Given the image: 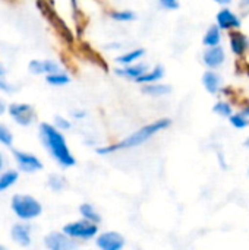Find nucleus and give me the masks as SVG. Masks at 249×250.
<instances>
[{
    "instance_id": "f257e3e1",
    "label": "nucleus",
    "mask_w": 249,
    "mask_h": 250,
    "mask_svg": "<svg viewBox=\"0 0 249 250\" xmlns=\"http://www.w3.org/2000/svg\"><path fill=\"white\" fill-rule=\"evenodd\" d=\"M38 130L44 148L48 151L51 158L57 161L59 166L69 168L76 164V160L70 152L62 130H59L54 125H48V123H41Z\"/></svg>"
},
{
    "instance_id": "f03ea898",
    "label": "nucleus",
    "mask_w": 249,
    "mask_h": 250,
    "mask_svg": "<svg viewBox=\"0 0 249 250\" xmlns=\"http://www.w3.org/2000/svg\"><path fill=\"white\" fill-rule=\"evenodd\" d=\"M172 125V120L170 119H160V120H156L150 125H145L142 127H139L138 130H135L134 133H131L128 138L122 139L120 142H116L113 145H107V146H103V148H98L97 149V154L100 155H107V154H112V152H116V151H123V149H131V148H136L142 144H145L147 141H150L153 136H156L158 132L167 129L169 126Z\"/></svg>"
},
{
    "instance_id": "7ed1b4c3",
    "label": "nucleus",
    "mask_w": 249,
    "mask_h": 250,
    "mask_svg": "<svg viewBox=\"0 0 249 250\" xmlns=\"http://www.w3.org/2000/svg\"><path fill=\"white\" fill-rule=\"evenodd\" d=\"M10 208L21 221L35 220L43 212L41 204L31 195H15L10 201Z\"/></svg>"
},
{
    "instance_id": "20e7f679",
    "label": "nucleus",
    "mask_w": 249,
    "mask_h": 250,
    "mask_svg": "<svg viewBox=\"0 0 249 250\" xmlns=\"http://www.w3.org/2000/svg\"><path fill=\"white\" fill-rule=\"evenodd\" d=\"M62 231L75 240H91L98 234V224L82 218L79 221L65 224Z\"/></svg>"
},
{
    "instance_id": "39448f33",
    "label": "nucleus",
    "mask_w": 249,
    "mask_h": 250,
    "mask_svg": "<svg viewBox=\"0 0 249 250\" xmlns=\"http://www.w3.org/2000/svg\"><path fill=\"white\" fill-rule=\"evenodd\" d=\"M7 111H9L10 117L21 126H29L35 120L34 108L29 104L13 103L7 107Z\"/></svg>"
},
{
    "instance_id": "423d86ee",
    "label": "nucleus",
    "mask_w": 249,
    "mask_h": 250,
    "mask_svg": "<svg viewBox=\"0 0 249 250\" xmlns=\"http://www.w3.org/2000/svg\"><path fill=\"white\" fill-rule=\"evenodd\" d=\"M44 245L45 248L50 250H70L75 249L78 246V243L75 242V239L69 237L66 233L63 231H53L50 234H47L44 237Z\"/></svg>"
},
{
    "instance_id": "0eeeda50",
    "label": "nucleus",
    "mask_w": 249,
    "mask_h": 250,
    "mask_svg": "<svg viewBox=\"0 0 249 250\" xmlns=\"http://www.w3.org/2000/svg\"><path fill=\"white\" fill-rule=\"evenodd\" d=\"M216 23L220 26L222 31H236L241 28L242 21L238 13H235L233 10H230L226 6H223L216 15Z\"/></svg>"
},
{
    "instance_id": "6e6552de",
    "label": "nucleus",
    "mask_w": 249,
    "mask_h": 250,
    "mask_svg": "<svg viewBox=\"0 0 249 250\" xmlns=\"http://www.w3.org/2000/svg\"><path fill=\"white\" fill-rule=\"evenodd\" d=\"M95 245L101 250H120L125 246V237L117 231H104L97 234Z\"/></svg>"
},
{
    "instance_id": "1a4fd4ad",
    "label": "nucleus",
    "mask_w": 249,
    "mask_h": 250,
    "mask_svg": "<svg viewBox=\"0 0 249 250\" xmlns=\"http://www.w3.org/2000/svg\"><path fill=\"white\" fill-rule=\"evenodd\" d=\"M13 157L19 170L23 173H37L43 168V163L34 154L25 152V151H15Z\"/></svg>"
},
{
    "instance_id": "9d476101",
    "label": "nucleus",
    "mask_w": 249,
    "mask_h": 250,
    "mask_svg": "<svg viewBox=\"0 0 249 250\" xmlns=\"http://www.w3.org/2000/svg\"><path fill=\"white\" fill-rule=\"evenodd\" d=\"M226 60V53L222 45L207 47V50L203 53V62L208 69H219Z\"/></svg>"
},
{
    "instance_id": "9b49d317",
    "label": "nucleus",
    "mask_w": 249,
    "mask_h": 250,
    "mask_svg": "<svg viewBox=\"0 0 249 250\" xmlns=\"http://www.w3.org/2000/svg\"><path fill=\"white\" fill-rule=\"evenodd\" d=\"M10 236H12V240L15 243H18L19 246H29V243H31V226L26 224V221L18 223L12 227Z\"/></svg>"
},
{
    "instance_id": "f8f14e48",
    "label": "nucleus",
    "mask_w": 249,
    "mask_h": 250,
    "mask_svg": "<svg viewBox=\"0 0 249 250\" xmlns=\"http://www.w3.org/2000/svg\"><path fill=\"white\" fill-rule=\"evenodd\" d=\"M222 76L214 70V69H208L204 75H203V85L205 88V91L211 95H216L222 91Z\"/></svg>"
},
{
    "instance_id": "ddd939ff",
    "label": "nucleus",
    "mask_w": 249,
    "mask_h": 250,
    "mask_svg": "<svg viewBox=\"0 0 249 250\" xmlns=\"http://www.w3.org/2000/svg\"><path fill=\"white\" fill-rule=\"evenodd\" d=\"M28 69L34 75H43V73L48 75V73H54V72L62 70L60 66L53 60H31L28 64Z\"/></svg>"
},
{
    "instance_id": "4468645a",
    "label": "nucleus",
    "mask_w": 249,
    "mask_h": 250,
    "mask_svg": "<svg viewBox=\"0 0 249 250\" xmlns=\"http://www.w3.org/2000/svg\"><path fill=\"white\" fill-rule=\"evenodd\" d=\"M148 70L147 64L145 63H136V64H129V66H123L120 69H116V75L117 76H122V78H126V79H132V81H136L142 73H145Z\"/></svg>"
},
{
    "instance_id": "2eb2a0df",
    "label": "nucleus",
    "mask_w": 249,
    "mask_h": 250,
    "mask_svg": "<svg viewBox=\"0 0 249 250\" xmlns=\"http://www.w3.org/2000/svg\"><path fill=\"white\" fill-rule=\"evenodd\" d=\"M248 47H249V40L247 35H244V34L238 32V29H236V31H233V32L230 34V48H232V53H233V54H236V56H242V54H245V53H247Z\"/></svg>"
},
{
    "instance_id": "dca6fc26",
    "label": "nucleus",
    "mask_w": 249,
    "mask_h": 250,
    "mask_svg": "<svg viewBox=\"0 0 249 250\" xmlns=\"http://www.w3.org/2000/svg\"><path fill=\"white\" fill-rule=\"evenodd\" d=\"M142 92L145 95H150V97H164V95L172 92V86L160 83V82L145 83V85H142Z\"/></svg>"
},
{
    "instance_id": "f3484780",
    "label": "nucleus",
    "mask_w": 249,
    "mask_h": 250,
    "mask_svg": "<svg viewBox=\"0 0 249 250\" xmlns=\"http://www.w3.org/2000/svg\"><path fill=\"white\" fill-rule=\"evenodd\" d=\"M220 42H222V29H220V26L217 23L211 25L205 31V34L203 37V44L205 47H214V45H220Z\"/></svg>"
},
{
    "instance_id": "a211bd4d",
    "label": "nucleus",
    "mask_w": 249,
    "mask_h": 250,
    "mask_svg": "<svg viewBox=\"0 0 249 250\" xmlns=\"http://www.w3.org/2000/svg\"><path fill=\"white\" fill-rule=\"evenodd\" d=\"M163 76H164V69L161 66H156L151 70H147L145 73H142L135 82L142 83V85H145V83H154V82H160L163 79Z\"/></svg>"
},
{
    "instance_id": "6ab92c4d",
    "label": "nucleus",
    "mask_w": 249,
    "mask_h": 250,
    "mask_svg": "<svg viewBox=\"0 0 249 250\" xmlns=\"http://www.w3.org/2000/svg\"><path fill=\"white\" fill-rule=\"evenodd\" d=\"M144 54H145L144 48H135V50H131V51H126V53L117 56L116 62L122 66H129V64H134L135 62H138L139 59H142Z\"/></svg>"
},
{
    "instance_id": "aec40b11",
    "label": "nucleus",
    "mask_w": 249,
    "mask_h": 250,
    "mask_svg": "<svg viewBox=\"0 0 249 250\" xmlns=\"http://www.w3.org/2000/svg\"><path fill=\"white\" fill-rule=\"evenodd\" d=\"M79 214H81L82 218H85L88 221H92V223H97V224L101 223V215L98 214V211L91 204H82L79 207Z\"/></svg>"
},
{
    "instance_id": "412c9836",
    "label": "nucleus",
    "mask_w": 249,
    "mask_h": 250,
    "mask_svg": "<svg viewBox=\"0 0 249 250\" xmlns=\"http://www.w3.org/2000/svg\"><path fill=\"white\" fill-rule=\"evenodd\" d=\"M45 81L51 86H63V85H68L70 82V78H69V75L66 72L59 70V72H54V73H48L45 76Z\"/></svg>"
},
{
    "instance_id": "4be33fe9",
    "label": "nucleus",
    "mask_w": 249,
    "mask_h": 250,
    "mask_svg": "<svg viewBox=\"0 0 249 250\" xmlns=\"http://www.w3.org/2000/svg\"><path fill=\"white\" fill-rule=\"evenodd\" d=\"M18 179H19V174L15 170H9V171L0 174V193L9 188H12L18 182Z\"/></svg>"
},
{
    "instance_id": "5701e85b",
    "label": "nucleus",
    "mask_w": 249,
    "mask_h": 250,
    "mask_svg": "<svg viewBox=\"0 0 249 250\" xmlns=\"http://www.w3.org/2000/svg\"><path fill=\"white\" fill-rule=\"evenodd\" d=\"M229 123L235 127V129H245L249 126V117L244 113V111H239V113H233L230 117H229Z\"/></svg>"
},
{
    "instance_id": "b1692460",
    "label": "nucleus",
    "mask_w": 249,
    "mask_h": 250,
    "mask_svg": "<svg viewBox=\"0 0 249 250\" xmlns=\"http://www.w3.org/2000/svg\"><path fill=\"white\" fill-rule=\"evenodd\" d=\"M47 185L53 192H62L66 188V180L60 174H50L48 180H47Z\"/></svg>"
},
{
    "instance_id": "393cba45",
    "label": "nucleus",
    "mask_w": 249,
    "mask_h": 250,
    "mask_svg": "<svg viewBox=\"0 0 249 250\" xmlns=\"http://www.w3.org/2000/svg\"><path fill=\"white\" fill-rule=\"evenodd\" d=\"M213 111L216 114H219L222 117H227V119L233 114V108H232V105L227 101H217L213 105Z\"/></svg>"
},
{
    "instance_id": "a878e982",
    "label": "nucleus",
    "mask_w": 249,
    "mask_h": 250,
    "mask_svg": "<svg viewBox=\"0 0 249 250\" xmlns=\"http://www.w3.org/2000/svg\"><path fill=\"white\" fill-rule=\"evenodd\" d=\"M110 18L117 22H131L136 19V13L132 10H116L110 13Z\"/></svg>"
},
{
    "instance_id": "bb28decb",
    "label": "nucleus",
    "mask_w": 249,
    "mask_h": 250,
    "mask_svg": "<svg viewBox=\"0 0 249 250\" xmlns=\"http://www.w3.org/2000/svg\"><path fill=\"white\" fill-rule=\"evenodd\" d=\"M0 144L4 146H12V144H13V136H12L10 130L1 123H0Z\"/></svg>"
},
{
    "instance_id": "cd10ccee",
    "label": "nucleus",
    "mask_w": 249,
    "mask_h": 250,
    "mask_svg": "<svg viewBox=\"0 0 249 250\" xmlns=\"http://www.w3.org/2000/svg\"><path fill=\"white\" fill-rule=\"evenodd\" d=\"M54 126L59 129V130H69L70 129V126H72V123L66 119V117H63V116H56L54 117Z\"/></svg>"
},
{
    "instance_id": "c85d7f7f",
    "label": "nucleus",
    "mask_w": 249,
    "mask_h": 250,
    "mask_svg": "<svg viewBox=\"0 0 249 250\" xmlns=\"http://www.w3.org/2000/svg\"><path fill=\"white\" fill-rule=\"evenodd\" d=\"M160 4L167 10H176L179 7V0H160Z\"/></svg>"
},
{
    "instance_id": "c756f323",
    "label": "nucleus",
    "mask_w": 249,
    "mask_h": 250,
    "mask_svg": "<svg viewBox=\"0 0 249 250\" xmlns=\"http://www.w3.org/2000/svg\"><path fill=\"white\" fill-rule=\"evenodd\" d=\"M16 88L10 83H7L6 81L1 79V75H0V91H4V92H13Z\"/></svg>"
},
{
    "instance_id": "7c9ffc66",
    "label": "nucleus",
    "mask_w": 249,
    "mask_h": 250,
    "mask_svg": "<svg viewBox=\"0 0 249 250\" xmlns=\"http://www.w3.org/2000/svg\"><path fill=\"white\" fill-rule=\"evenodd\" d=\"M85 116H87V113L84 110H75V111H72V117L73 119H84Z\"/></svg>"
},
{
    "instance_id": "2f4dec72",
    "label": "nucleus",
    "mask_w": 249,
    "mask_h": 250,
    "mask_svg": "<svg viewBox=\"0 0 249 250\" xmlns=\"http://www.w3.org/2000/svg\"><path fill=\"white\" fill-rule=\"evenodd\" d=\"M213 1H216V3L220 4V6H227V4L232 3V0H213Z\"/></svg>"
},
{
    "instance_id": "473e14b6",
    "label": "nucleus",
    "mask_w": 249,
    "mask_h": 250,
    "mask_svg": "<svg viewBox=\"0 0 249 250\" xmlns=\"http://www.w3.org/2000/svg\"><path fill=\"white\" fill-rule=\"evenodd\" d=\"M4 111H6V104L3 103V100L0 98V116L1 114H4Z\"/></svg>"
},
{
    "instance_id": "72a5a7b5",
    "label": "nucleus",
    "mask_w": 249,
    "mask_h": 250,
    "mask_svg": "<svg viewBox=\"0 0 249 250\" xmlns=\"http://www.w3.org/2000/svg\"><path fill=\"white\" fill-rule=\"evenodd\" d=\"M242 111H244V113H245V114H247V116L249 117V103H248V104H245V105H244Z\"/></svg>"
},
{
    "instance_id": "f704fd0d",
    "label": "nucleus",
    "mask_w": 249,
    "mask_h": 250,
    "mask_svg": "<svg viewBox=\"0 0 249 250\" xmlns=\"http://www.w3.org/2000/svg\"><path fill=\"white\" fill-rule=\"evenodd\" d=\"M3 168V157H1V154H0V170Z\"/></svg>"
},
{
    "instance_id": "c9c22d12",
    "label": "nucleus",
    "mask_w": 249,
    "mask_h": 250,
    "mask_svg": "<svg viewBox=\"0 0 249 250\" xmlns=\"http://www.w3.org/2000/svg\"><path fill=\"white\" fill-rule=\"evenodd\" d=\"M242 3H244L245 6H249V0H242Z\"/></svg>"
},
{
    "instance_id": "e433bc0d",
    "label": "nucleus",
    "mask_w": 249,
    "mask_h": 250,
    "mask_svg": "<svg viewBox=\"0 0 249 250\" xmlns=\"http://www.w3.org/2000/svg\"><path fill=\"white\" fill-rule=\"evenodd\" d=\"M245 146H247V148H249V138L247 139V141H245Z\"/></svg>"
},
{
    "instance_id": "4c0bfd02",
    "label": "nucleus",
    "mask_w": 249,
    "mask_h": 250,
    "mask_svg": "<svg viewBox=\"0 0 249 250\" xmlns=\"http://www.w3.org/2000/svg\"><path fill=\"white\" fill-rule=\"evenodd\" d=\"M0 250H3V246H0Z\"/></svg>"
},
{
    "instance_id": "58836bf2",
    "label": "nucleus",
    "mask_w": 249,
    "mask_h": 250,
    "mask_svg": "<svg viewBox=\"0 0 249 250\" xmlns=\"http://www.w3.org/2000/svg\"><path fill=\"white\" fill-rule=\"evenodd\" d=\"M0 75H1V67H0Z\"/></svg>"
},
{
    "instance_id": "ea45409f",
    "label": "nucleus",
    "mask_w": 249,
    "mask_h": 250,
    "mask_svg": "<svg viewBox=\"0 0 249 250\" xmlns=\"http://www.w3.org/2000/svg\"><path fill=\"white\" fill-rule=\"evenodd\" d=\"M248 176H249V170H248Z\"/></svg>"
}]
</instances>
